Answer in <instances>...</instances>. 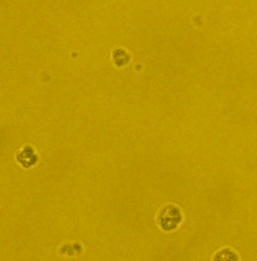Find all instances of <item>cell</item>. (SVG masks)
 <instances>
[{
    "label": "cell",
    "instance_id": "6da1fadb",
    "mask_svg": "<svg viewBox=\"0 0 257 261\" xmlns=\"http://www.w3.org/2000/svg\"><path fill=\"white\" fill-rule=\"evenodd\" d=\"M185 220V215L179 206L172 202L164 204L155 215V223L163 232H172L178 230Z\"/></svg>",
    "mask_w": 257,
    "mask_h": 261
},
{
    "label": "cell",
    "instance_id": "7a4b0ae2",
    "mask_svg": "<svg viewBox=\"0 0 257 261\" xmlns=\"http://www.w3.org/2000/svg\"><path fill=\"white\" fill-rule=\"evenodd\" d=\"M14 160H15V163L19 167L32 168L39 163L40 156L35 146L23 145L21 149L17 150V153L14 154Z\"/></svg>",
    "mask_w": 257,
    "mask_h": 261
},
{
    "label": "cell",
    "instance_id": "3957f363",
    "mask_svg": "<svg viewBox=\"0 0 257 261\" xmlns=\"http://www.w3.org/2000/svg\"><path fill=\"white\" fill-rule=\"evenodd\" d=\"M111 63L115 69H124L128 63L132 62V54L123 47H115L112 48L111 54Z\"/></svg>",
    "mask_w": 257,
    "mask_h": 261
},
{
    "label": "cell",
    "instance_id": "277c9868",
    "mask_svg": "<svg viewBox=\"0 0 257 261\" xmlns=\"http://www.w3.org/2000/svg\"><path fill=\"white\" fill-rule=\"evenodd\" d=\"M215 260L238 261L240 260V256H238V253H237L233 248L224 246V248H220L219 250H216V252L214 253V256H212V261H215Z\"/></svg>",
    "mask_w": 257,
    "mask_h": 261
}]
</instances>
